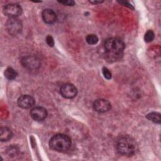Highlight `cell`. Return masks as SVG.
<instances>
[{"instance_id": "e0dca14e", "label": "cell", "mask_w": 161, "mask_h": 161, "mask_svg": "<svg viewBox=\"0 0 161 161\" xmlns=\"http://www.w3.org/2000/svg\"><path fill=\"white\" fill-rule=\"evenodd\" d=\"M103 74L104 75V77L107 79H110L111 78V73L109 71V70L106 68V67H103Z\"/></svg>"}, {"instance_id": "4fadbf2b", "label": "cell", "mask_w": 161, "mask_h": 161, "mask_svg": "<svg viewBox=\"0 0 161 161\" xmlns=\"http://www.w3.org/2000/svg\"><path fill=\"white\" fill-rule=\"evenodd\" d=\"M146 117L148 119H149L150 121H152L153 123H155L157 124L160 123L161 119H160V114L159 113L152 112V113L148 114L146 116Z\"/></svg>"}, {"instance_id": "ba28073f", "label": "cell", "mask_w": 161, "mask_h": 161, "mask_svg": "<svg viewBox=\"0 0 161 161\" xmlns=\"http://www.w3.org/2000/svg\"><path fill=\"white\" fill-rule=\"evenodd\" d=\"M30 116L34 120L41 121L46 118L47 116V111L43 107L36 106L31 109Z\"/></svg>"}, {"instance_id": "7a4b0ae2", "label": "cell", "mask_w": 161, "mask_h": 161, "mask_svg": "<svg viewBox=\"0 0 161 161\" xmlns=\"http://www.w3.org/2000/svg\"><path fill=\"white\" fill-rule=\"evenodd\" d=\"M116 147L118 153L126 156L133 155L136 150V143L130 136L120 137L116 142Z\"/></svg>"}, {"instance_id": "5bb4252c", "label": "cell", "mask_w": 161, "mask_h": 161, "mask_svg": "<svg viewBox=\"0 0 161 161\" xmlns=\"http://www.w3.org/2000/svg\"><path fill=\"white\" fill-rule=\"evenodd\" d=\"M18 75L17 72L11 67H8L4 71V76L8 80H13Z\"/></svg>"}, {"instance_id": "30bf717a", "label": "cell", "mask_w": 161, "mask_h": 161, "mask_svg": "<svg viewBox=\"0 0 161 161\" xmlns=\"http://www.w3.org/2000/svg\"><path fill=\"white\" fill-rule=\"evenodd\" d=\"M35 101L33 97L30 95H23L18 99V106L23 109H30L33 107Z\"/></svg>"}, {"instance_id": "5b68a950", "label": "cell", "mask_w": 161, "mask_h": 161, "mask_svg": "<svg viewBox=\"0 0 161 161\" xmlns=\"http://www.w3.org/2000/svg\"><path fill=\"white\" fill-rule=\"evenodd\" d=\"M3 12L5 15L10 18H16L21 14L22 9L17 4H9L4 7Z\"/></svg>"}, {"instance_id": "52a82bcc", "label": "cell", "mask_w": 161, "mask_h": 161, "mask_svg": "<svg viewBox=\"0 0 161 161\" xmlns=\"http://www.w3.org/2000/svg\"><path fill=\"white\" fill-rule=\"evenodd\" d=\"M60 92L61 95L67 99H72L77 95V89L72 84H65L62 86L60 89Z\"/></svg>"}, {"instance_id": "6da1fadb", "label": "cell", "mask_w": 161, "mask_h": 161, "mask_svg": "<svg viewBox=\"0 0 161 161\" xmlns=\"http://www.w3.org/2000/svg\"><path fill=\"white\" fill-rule=\"evenodd\" d=\"M104 49L109 58L117 59L123 54L125 45L123 40L118 38H109L104 44Z\"/></svg>"}, {"instance_id": "277c9868", "label": "cell", "mask_w": 161, "mask_h": 161, "mask_svg": "<svg viewBox=\"0 0 161 161\" xmlns=\"http://www.w3.org/2000/svg\"><path fill=\"white\" fill-rule=\"evenodd\" d=\"M8 31L12 35L18 34L22 29L21 21L16 18H10L6 25Z\"/></svg>"}, {"instance_id": "2e32d148", "label": "cell", "mask_w": 161, "mask_h": 161, "mask_svg": "<svg viewBox=\"0 0 161 161\" xmlns=\"http://www.w3.org/2000/svg\"><path fill=\"white\" fill-rule=\"evenodd\" d=\"M155 38V35L154 33L152 31V30H148L147 31V33L144 36V40L145 42H150L152 41H153V40Z\"/></svg>"}, {"instance_id": "9c48e42d", "label": "cell", "mask_w": 161, "mask_h": 161, "mask_svg": "<svg viewBox=\"0 0 161 161\" xmlns=\"http://www.w3.org/2000/svg\"><path fill=\"white\" fill-rule=\"evenodd\" d=\"M111 107V103L104 99H96L93 103L94 109L98 113L107 112Z\"/></svg>"}, {"instance_id": "d6986e66", "label": "cell", "mask_w": 161, "mask_h": 161, "mask_svg": "<svg viewBox=\"0 0 161 161\" xmlns=\"http://www.w3.org/2000/svg\"><path fill=\"white\" fill-rule=\"evenodd\" d=\"M60 3L63 4L64 5H67V6H73L75 4V2L74 1L72 0H68V1H59Z\"/></svg>"}, {"instance_id": "9a60e30c", "label": "cell", "mask_w": 161, "mask_h": 161, "mask_svg": "<svg viewBox=\"0 0 161 161\" xmlns=\"http://www.w3.org/2000/svg\"><path fill=\"white\" fill-rule=\"evenodd\" d=\"M86 40L89 45H95L98 42V38L96 35L90 34L86 36Z\"/></svg>"}, {"instance_id": "3957f363", "label": "cell", "mask_w": 161, "mask_h": 161, "mask_svg": "<svg viewBox=\"0 0 161 161\" xmlns=\"http://www.w3.org/2000/svg\"><path fill=\"white\" fill-rule=\"evenodd\" d=\"M50 147L57 152L68 150L71 146V140L66 135L57 134L52 136L49 141Z\"/></svg>"}, {"instance_id": "8fae6325", "label": "cell", "mask_w": 161, "mask_h": 161, "mask_svg": "<svg viewBox=\"0 0 161 161\" xmlns=\"http://www.w3.org/2000/svg\"><path fill=\"white\" fill-rule=\"evenodd\" d=\"M42 18L45 23L47 24H52L57 20V15L55 13L50 9H45L43 11Z\"/></svg>"}, {"instance_id": "7c38bea8", "label": "cell", "mask_w": 161, "mask_h": 161, "mask_svg": "<svg viewBox=\"0 0 161 161\" xmlns=\"http://www.w3.org/2000/svg\"><path fill=\"white\" fill-rule=\"evenodd\" d=\"M13 133L11 130L6 127H1L0 128V140L1 142H7L11 138Z\"/></svg>"}, {"instance_id": "ffe728a7", "label": "cell", "mask_w": 161, "mask_h": 161, "mask_svg": "<svg viewBox=\"0 0 161 161\" xmlns=\"http://www.w3.org/2000/svg\"><path fill=\"white\" fill-rule=\"evenodd\" d=\"M91 3H92V4H97V3H101L103 1H89Z\"/></svg>"}, {"instance_id": "8992f818", "label": "cell", "mask_w": 161, "mask_h": 161, "mask_svg": "<svg viewBox=\"0 0 161 161\" xmlns=\"http://www.w3.org/2000/svg\"><path fill=\"white\" fill-rule=\"evenodd\" d=\"M21 64L24 67L31 70L36 69L40 65L39 59L33 55L24 57L21 60Z\"/></svg>"}, {"instance_id": "ac0fdd59", "label": "cell", "mask_w": 161, "mask_h": 161, "mask_svg": "<svg viewBox=\"0 0 161 161\" xmlns=\"http://www.w3.org/2000/svg\"><path fill=\"white\" fill-rule=\"evenodd\" d=\"M46 42L50 46V47H53L54 45V40L53 38H52V36L48 35L46 38Z\"/></svg>"}]
</instances>
